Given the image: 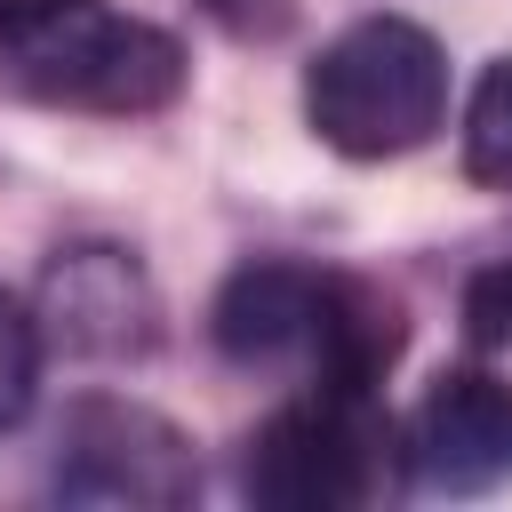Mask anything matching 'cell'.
<instances>
[{
  "mask_svg": "<svg viewBox=\"0 0 512 512\" xmlns=\"http://www.w3.org/2000/svg\"><path fill=\"white\" fill-rule=\"evenodd\" d=\"M208 336L240 368H296L320 392H376L400 360V304L352 272L240 264L216 288Z\"/></svg>",
  "mask_w": 512,
  "mask_h": 512,
  "instance_id": "obj_1",
  "label": "cell"
},
{
  "mask_svg": "<svg viewBox=\"0 0 512 512\" xmlns=\"http://www.w3.org/2000/svg\"><path fill=\"white\" fill-rule=\"evenodd\" d=\"M440 112H448V56L408 16L344 24L304 72V120L344 160H400L432 144Z\"/></svg>",
  "mask_w": 512,
  "mask_h": 512,
  "instance_id": "obj_2",
  "label": "cell"
},
{
  "mask_svg": "<svg viewBox=\"0 0 512 512\" xmlns=\"http://www.w3.org/2000/svg\"><path fill=\"white\" fill-rule=\"evenodd\" d=\"M0 80L32 104H56V112L128 120V112H160L184 96V48H176V32H160L144 16L72 8V16L16 32L0 56Z\"/></svg>",
  "mask_w": 512,
  "mask_h": 512,
  "instance_id": "obj_3",
  "label": "cell"
},
{
  "mask_svg": "<svg viewBox=\"0 0 512 512\" xmlns=\"http://www.w3.org/2000/svg\"><path fill=\"white\" fill-rule=\"evenodd\" d=\"M384 448L392 424L376 416V392H304L288 408H272L248 432L240 480L256 504L280 512H336V504H368L384 480Z\"/></svg>",
  "mask_w": 512,
  "mask_h": 512,
  "instance_id": "obj_4",
  "label": "cell"
},
{
  "mask_svg": "<svg viewBox=\"0 0 512 512\" xmlns=\"http://www.w3.org/2000/svg\"><path fill=\"white\" fill-rule=\"evenodd\" d=\"M192 488H200V464H192V440L168 416H152L136 400H80L64 416L56 496L168 512V504H192Z\"/></svg>",
  "mask_w": 512,
  "mask_h": 512,
  "instance_id": "obj_5",
  "label": "cell"
},
{
  "mask_svg": "<svg viewBox=\"0 0 512 512\" xmlns=\"http://www.w3.org/2000/svg\"><path fill=\"white\" fill-rule=\"evenodd\" d=\"M408 456L416 480L448 496H480L512 480V384L488 368H448L408 424Z\"/></svg>",
  "mask_w": 512,
  "mask_h": 512,
  "instance_id": "obj_6",
  "label": "cell"
},
{
  "mask_svg": "<svg viewBox=\"0 0 512 512\" xmlns=\"http://www.w3.org/2000/svg\"><path fill=\"white\" fill-rule=\"evenodd\" d=\"M464 176L512 192V56H496L464 104Z\"/></svg>",
  "mask_w": 512,
  "mask_h": 512,
  "instance_id": "obj_7",
  "label": "cell"
},
{
  "mask_svg": "<svg viewBox=\"0 0 512 512\" xmlns=\"http://www.w3.org/2000/svg\"><path fill=\"white\" fill-rule=\"evenodd\" d=\"M32 384H40V328H32V312L0 288V432L32 408Z\"/></svg>",
  "mask_w": 512,
  "mask_h": 512,
  "instance_id": "obj_8",
  "label": "cell"
},
{
  "mask_svg": "<svg viewBox=\"0 0 512 512\" xmlns=\"http://www.w3.org/2000/svg\"><path fill=\"white\" fill-rule=\"evenodd\" d=\"M464 336H472L480 352H504V344H512V264L472 280V296H464Z\"/></svg>",
  "mask_w": 512,
  "mask_h": 512,
  "instance_id": "obj_9",
  "label": "cell"
},
{
  "mask_svg": "<svg viewBox=\"0 0 512 512\" xmlns=\"http://www.w3.org/2000/svg\"><path fill=\"white\" fill-rule=\"evenodd\" d=\"M224 32H240V40H272V32H288V0H200Z\"/></svg>",
  "mask_w": 512,
  "mask_h": 512,
  "instance_id": "obj_10",
  "label": "cell"
},
{
  "mask_svg": "<svg viewBox=\"0 0 512 512\" xmlns=\"http://www.w3.org/2000/svg\"><path fill=\"white\" fill-rule=\"evenodd\" d=\"M72 8H88V0H0V40L32 32V24H48V16H72Z\"/></svg>",
  "mask_w": 512,
  "mask_h": 512,
  "instance_id": "obj_11",
  "label": "cell"
}]
</instances>
